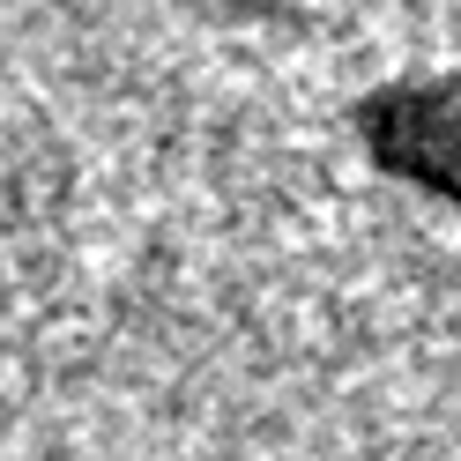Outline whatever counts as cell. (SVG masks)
<instances>
[{"mask_svg":"<svg viewBox=\"0 0 461 461\" xmlns=\"http://www.w3.org/2000/svg\"><path fill=\"white\" fill-rule=\"evenodd\" d=\"M357 134L387 179L461 209V75H417L372 90L357 104Z\"/></svg>","mask_w":461,"mask_h":461,"instance_id":"cell-1","label":"cell"}]
</instances>
